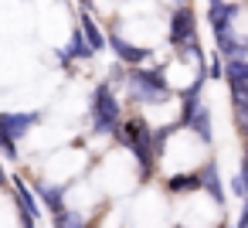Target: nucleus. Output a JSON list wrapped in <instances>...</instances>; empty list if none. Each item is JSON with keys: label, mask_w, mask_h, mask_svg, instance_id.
I'll use <instances>...</instances> for the list:
<instances>
[{"label": "nucleus", "mask_w": 248, "mask_h": 228, "mask_svg": "<svg viewBox=\"0 0 248 228\" xmlns=\"http://www.w3.org/2000/svg\"><path fill=\"white\" fill-rule=\"evenodd\" d=\"M55 65H58V68H65V72H72V58H68V51H65V48H55Z\"/></svg>", "instance_id": "obj_19"}, {"label": "nucleus", "mask_w": 248, "mask_h": 228, "mask_svg": "<svg viewBox=\"0 0 248 228\" xmlns=\"http://www.w3.org/2000/svg\"><path fill=\"white\" fill-rule=\"evenodd\" d=\"M238 174H241V180H245V194H248V163L241 160V167H238Z\"/></svg>", "instance_id": "obj_24"}, {"label": "nucleus", "mask_w": 248, "mask_h": 228, "mask_svg": "<svg viewBox=\"0 0 248 228\" xmlns=\"http://www.w3.org/2000/svg\"><path fill=\"white\" fill-rule=\"evenodd\" d=\"M65 51H68L72 65H75V62H89V58H95V51H92V45L85 41V34H82V28H78V24L72 28V38H68Z\"/></svg>", "instance_id": "obj_12"}, {"label": "nucleus", "mask_w": 248, "mask_h": 228, "mask_svg": "<svg viewBox=\"0 0 248 228\" xmlns=\"http://www.w3.org/2000/svg\"><path fill=\"white\" fill-rule=\"evenodd\" d=\"M78 28H82L85 41L92 45V51H102V48H106V31L95 24V17H92L89 11H82V17H78Z\"/></svg>", "instance_id": "obj_13"}, {"label": "nucleus", "mask_w": 248, "mask_h": 228, "mask_svg": "<svg viewBox=\"0 0 248 228\" xmlns=\"http://www.w3.org/2000/svg\"><path fill=\"white\" fill-rule=\"evenodd\" d=\"M228 187H231V194H234V197H241V201H245V197H248V194H245V180H241V174H234V177H231V184H228Z\"/></svg>", "instance_id": "obj_20"}, {"label": "nucleus", "mask_w": 248, "mask_h": 228, "mask_svg": "<svg viewBox=\"0 0 248 228\" xmlns=\"http://www.w3.org/2000/svg\"><path fill=\"white\" fill-rule=\"evenodd\" d=\"M214 228H224V221H217V225H214Z\"/></svg>", "instance_id": "obj_28"}, {"label": "nucleus", "mask_w": 248, "mask_h": 228, "mask_svg": "<svg viewBox=\"0 0 248 228\" xmlns=\"http://www.w3.org/2000/svg\"><path fill=\"white\" fill-rule=\"evenodd\" d=\"M0 191H11V177L4 170V160H0Z\"/></svg>", "instance_id": "obj_23"}, {"label": "nucleus", "mask_w": 248, "mask_h": 228, "mask_svg": "<svg viewBox=\"0 0 248 228\" xmlns=\"http://www.w3.org/2000/svg\"><path fill=\"white\" fill-rule=\"evenodd\" d=\"M126 96L136 102V106H160L173 96L170 82H167V72L163 65H140V68H129L126 75Z\"/></svg>", "instance_id": "obj_2"}, {"label": "nucleus", "mask_w": 248, "mask_h": 228, "mask_svg": "<svg viewBox=\"0 0 248 228\" xmlns=\"http://www.w3.org/2000/svg\"><path fill=\"white\" fill-rule=\"evenodd\" d=\"M116 143L133 153V160L140 163V180L146 184V180L156 174V163H160L156 153H153V126H150L143 116H129V119H123V126H119Z\"/></svg>", "instance_id": "obj_1"}, {"label": "nucleus", "mask_w": 248, "mask_h": 228, "mask_svg": "<svg viewBox=\"0 0 248 228\" xmlns=\"http://www.w3.org/2000/svg\"><path fill=\"white\" fill-rule=\"evenodd\" d=\"M197 177H201V191H204L217 208H224V204H228V194H224V180H221V170H217V160H214V157H207V160L197 167Z\"/></svg>", "instance_id": "obj_8"}, {"label": "nucleus", "mask_w": 248, "mask_h": 228, "mask_svg": "<svg viewBox=\"0 0 248 228\" xmlns=\"http://www.w3.org/2000/svg\"><path fill=\"white\" fill-rule=\"evenodd\" d=\"M34 197L41 208H48V214H62L68 208V187L65 184H51V180H34L31 184Z\"/></svg>", "instance_id": "obj_9"}, {"label": "nucleus", "mask_w": 248, "mask_h": 228, "mask_svg": "<svg viewBox=\"0 0 248 228\" xmlns=\"http://www.w3.org/2000/svg\"><path fill=\"white\" fill-rule=\"evenodd\" d=\"M106 45H109V51L116 55V62H119V65H126V68H140V65L153 62V48L136 45V41L123 38L119 31H109V34H106Z\"/></svg>", "instance_id": "obj_5"}, {"label": "nucleus", "mask_w": 248, "mask_h": 228, "mask_svg": "<svg viewBox=\"0 0 248 228\" xmlns=\"http://www.w3.org/2000/svg\"><path fill=\"white\" fill-rule=\"evenodd\" d=\"M228 92H231L234 113H238V109H248V85H228Z\"/></svg>", "instance_id": "obj_17"}, {"label": "nucleus", "mask_w": 248, "mask_h": 228, "mask_svg": "<svg viewBox=\"0 0 248 228\" xmlns=\"http://www.w3.org/2000/svg\"><path fill=\"white\" fill-rule=\"evenodd\" d=\"M89 126L95 136H116L123 126V106L106 82H99L89 96Z\"/></svg>", "instance_id": "obj_3"}, {"label": "nucleus", "mask_w": 248, "mask_h": 228, "mask_svg": "<svg viewBox=\"0 0 248 228\" xmlns=\"http://www.w3.org/2000/svg\"><path fill=\"white\" fill-rule=\"evenodd\" d=\"M0 153H4V160H21V150H17V143L0 130Z\"/></svg>", "instance_id": "obj_18"}, {"label": "nucleus", "mask_w": 248, "mask_h": 228, "mask_svg": "<svg viewBox=\"0 0 248 228\" xmlns=\"http://www.w3.org/2000/svg\"><path fill=\"white\" fill-rule=\"evenodd\" d=\"M11 194H14V201H17V211L24 214V218H41V204H38V197H34V191L28 187V180L21 177V174H14L11 177Z\"/></svg>", "instance_id": "obj_10"}, {"label": "nucleus", "mask_w": 248, "mask_h": 228, "mask_svg": "<svg viewBox=\"0 0 248 228\" xmlns=\"http://www.w3.org/2000/svg\"><path fill=\"white\" fill-rule=\"evenodd\" d=\"M234 123H238L241 136H248V109H238V113H234Z\"/></svg>", "instance_id": "obj_21"}, {"label": "nucleus", "mask_w": 248, "mask_h": 228, "mask_svg": "<svg viewBox=\"0 0 248 228\" xmlns=\"http://www.w3.org/2000/svg\"><path fill=\"white\" fill-rule=\"evenodd\" d=\"M45 119V113L41 109H24V113H17V109H4V113H0V130H4L14 143H21V140H28V133L38 126Z\"/></svg>", "instance_id": "obj_6"}, {"label": "nucleus", "mask_w": 248, "mask_h": 228, "mask_svg": "<svg viewBox=\"0 0 248 228\" xmlns=\"http://www.w3.org/2000/svg\"><path fill=\"white\" fill-rule=\"evenodd\" d=\"M211 4H221V0H211Z\"/></svg>", "instance_id": "obj_29"}, {"label": "nucleus", "mask_w": 248, "mask_h": 228, "mask_svg": "<svg viewBox=\"0 0 248 228\" xmlns=\"http://www.w3.org/2000/svg\"><path fill=\"white\" fill-rule=\"evenodd\" d=\"M207 82H224V58L217 51L207 58Z\"/></svg>", "instance_id": "obj_16"}, {"label": "nucleus", "mask_w": 248, "mask_h": 228, "mask_svg": "<svg viewBox=\"0 0 248 228\" xmlns=\"http://www.w3.org/2000/svg\"><path fill=\"white\" fill-rule=\"evenodd\" d=\"M224 82L228 85H248V58L224 62Z\"/></svg>", "instance_id": "obj_14"}, {"label": "nucleus", "mask_w": 248, "mask_h": 228, "mask_svg": "<svg viewBox=\"0 0 248 228\" xmlns=\"http://www.w3.org/2000/svg\"><path fill=\"white\" fill-rule=\"evenodd\" d=\"M51 225L55 228H92V221L75 208H65L62 214H51Z\"/></svg>", "instance_id": "obj_15"}, {"label": "nucleus", "mask_w": 248, "mask_h": 228, "mask_svg": "<svg viewBox=\"0 0 248 228\" xmlns=\"http://www.w3.org/2000/svg\"><path fill=\"white\" fill-rule=\"evenodd\" d=\"M163 187H167V194H194V191H201V177H197V170H180V174H170L163 180Z\"/></svg>", "instance_id": "obj_11"}, {"label": "nucleus", "mask_w": 248, "mask_h": 228, "mask_svg": "<svg viewBox=\"0 0 248 228\" xmlns=\"http://www.w3.org/2000/svg\"><path fill=\"white\" fill-rule=\"evenodd\" d=\"M177 228H184V225H177Z\"/></svg>", "instance_id": "obj_31"}, {"label": "nucleus", "mask_w": 248, "mask_h": 228, "mask_svg": "<svg viewBox=\"0 0 248 228\" xmlns=\"http://www.w3.org/2000/svg\"><path fill=\"white\" fill-rule=\"evenodd\" d=\"M180 130L194 133L204 147H211L214 140V119H211V106L204 102V96H180V116H177Z\"/></svg>", "instance_id": "obj_4"}, {"label": "nucleus", "mask_w": 248, "mask_h": 228, "mask_svg": "<svg viewBox=\"0 0 248 228\" xmlns=\"http://www.w3.org/2000/svg\"><path fill=\"white\" fill-rule=\"evenodd\" d=\"M190 4V0H173V7H187Z\"/></svg>", "instance_id": "obj_27"}, {"label": "nucleus", "mask_w": 248, "mask_h": 228, "mask_svg": "<svg viewBox=\"0 0 248 228\" xmlns=\"http://www.w3.org/2000/svg\"><path fill=\"white\" fill-rule=\"evenodd\" d=\"M224 228H234V225H224Z\"/></svg>", "instance_id": "obj_30"}, {"label": "nucleus", "mask_w": 248, "mask_h": 228, "mask_svg": "<svg viewBox=\"0 0 248 228\" xmlns=\"http://www.w3.org/2000/svg\"><path fill=\"white\" fill-rule=\"evenodd\" d=\"M241 160L248 163V136H245V147H241Z\"/></svg>", "instance_id": "obj_26"}, {"label": "nucleus", "mask_w": 248, "mask_h": 228, "mask_svg": "<svg viewBox=\"0 0 248 228\" xmlns=\"http://www.w3.org/2000/svg\"><path fill=\"white\" fill-rule=\"evenodd\" d=\"M190 38H197V14H194V7L190 4L187 7H173L170 11V31H167L170 48H180Z\"/></svg>", "instance_id": "obj_7"}, {"label": "nucleus", "mask_w": 248, "mask_h": 228, "mask_svg": "<svg viewBox=\"0 0 248 228\" xmlns=\"http://www.w3.org/2000/svg\"><path fill=\"white\" fill-rule=\"evenodd\" d=\"M21 228H38V221H34V218H24V214H21Z\"/></svg>", "instance_id": "obj_25"}, {"label": "nucleus", "mask_w": 248, "mask_h": 228, "mask_svg": "<svg viewBox=\"0 0 248 228\" xmlns=\"http://www.w3.org/2000/svg\"><path fill=\"white\" fill-rule=\"evenodd\" d=\"M234 228H248V197L241 201V211H238V221H234Z\"/></svg>", "instance_id": "obj_22"}]
</instances>
